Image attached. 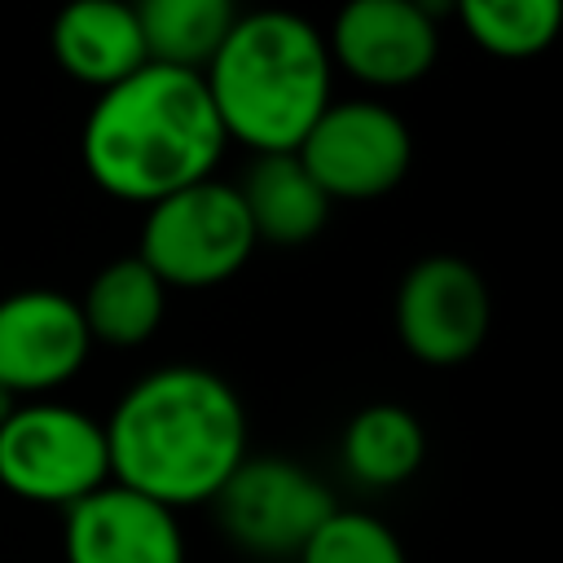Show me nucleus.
Wrapping results in <instances>:
<instances>
[{"label":"nucleus","instance_id":"nucleus-10","mask_svg":"<svg viewBox=\"0 0 563 563\" xmlns=\"http://www.w3.org/2000/svg\"><path fill=\"white\" fill-rule=\"evenodd\" d=\"M330 62L378 88H405L422 79L440 53L435 18L413 0H352L330 31Z\"/></svg>","mask_w":563,"mask_h":563},{"label":"nucleus","instance_id":"nucleus-4","mask_svg":"<svg viewBox=\"0 0 563 563\" xmlns=\"http://www.w3.org/2000/svg\"><path fill=\"white\" fill-rule=\"evenodd\" d=\"M255 246L238 185L207 176L145 207L136 260L167 290H207L229 282Z\"/></svg>","mask_w":563,"mask_h":563},{"label":"nucleus","instance_id":"nucleus-14","mask_svg":"<svg viewBox=\"0 0 563 563\" xmlns=\"http://www.w3.org/2000/svg\"><path fill=\"white\" fill-rule=\"evenodd\" d=\"M163 308H167V286L136 255L106 264L88 282V295L79 299V317L88 325V339L110 343V347L145 343L158 330Z\"/></svg>","mask_w":563,"mask_h":563},{"label":"nucleus","instance_id":"nucleus-12","mask_svg":"<svg viewBox=\"0 0 563 563\" xmlns=\"http://www.w3.org/2000/svg\"><path fill=\"white\" fill-rule=\"evenodd\" d=\"M53 57L70 79L92 84L97 92L123 84L128 75H136L150 62L141 22H136V4L79 0L70 9H62L53 22Z\"/></svg>","mask_w":563,"mask_h":563},{"label":"nucleus","instance_id":"nucleus-6","mask_svg":"<svg viewBox=\"0 0 563 563\" xmlns=\"http://www.w3.org/2000/svg\"><path fill=\"white\" fill-rule=\"evenodd\" d=\"M295 158L330 202H365L405 180L413 141L405 119L378 101H330L295 145Z\"/></svg>","mask_w":563,"mask_h":563},{"label":"nucleus","instance_id":"nucleus-18","mask_svg":"<svg viewBox=\"0 0 563 563\" xmlns=\"http://www.w3.org/2000/svg\"><path fill=\"white\" fill-rule=\"evenodd\" d=\"M295 559L299 563H405V550L383 519L365 510H334Z\"/></svg>","mask_w":563,"mask_h":563},{"label":"nucleus","instance_id":"nucleus-8","mask_svg":"<svg viewBox=\"0 0 563 563\" xmlns=\"http://www.w3.org/2000/svg\"><path fill=\"white\" fill-rule=\"evenodd\" d=\"M493 325V295L475 264L457 255L418 260L396 290V334L422 365L471 361Z\"/></svg>","mask_w":563,"mask_h":563},{"label":"nucleus","instance_id":"nucleus-9","mask_svg":"<svg viewBox=\"0 0 563 563\" xmlns=\"http://www.w3.org/2000/svg\"><path fill=\"white\" fill-rule=\"evenodd\" d=\"M88 325L79 303L62 290H18L0 299V387L48 391L88 361Z\"/></svg>","mask_w":563,"mask_h":563},{"label":"nucleus","instance_id":"nucleus-11","mask_svg":"<svg viewBox=\"0 0 563 563\" xmlns=\"http://www.w3.org/2000/svg\"><path fill=\"white\" fill-rule=\"evenodd\" d=\"M66 563H185L176 510L132 488L101 484L66 506Z\"/></svg>","mask_w":563,"mask_h":563},{"label":"nucleus","instance_id":"nucleus-13","mask_svg":"<svg viewBox=\"0 0 563 563\" xmlns=\"http://www.w3.org/2000/svg\"><path fill=\"white\" fill-rule=\"evenodd\" d=\"M255 242L299 246L325 229L330 198L312 185L295 154H255L246 185H238Z\"/></svg>","mask_w":563,"mask_h":563},{"label":"nucleus","instance_id":"nucleus-16","mask_svg":"<svg viewBox=\"0 0 563 563\" xmlns=\"http://www.w3.org/2000/svg\"><path fill=\"white\" fill-rule=\"evenodd\" d=\"M427 457L422 422L405 405H369L343 427V466L365 488L405 484Z\"/></svg>","mask_w":563,"mask_h":563},{"label":"nucleus","instance_id":"nucleus-17","mask_svg":"<svg viewBox=\"0 0 563 563\" xmlns=\"http://www.w3.org/2000/svg\"><path fill=\"white\" fill-rule=\"evenodd\" d=\"M457 22L466 26L471 44H479L484 53L519 62L554 44L563 26V4L559 0H462Z\"/></svg>","mask_w":563,"mask_h":563},{"label":"nucleus","instance_id":"nucleus-5","mask_svg":"<svg viewBox=\"0 0 563 563\" xmlns=\"http://www.w3.org/2000/svg\"><path fill=\"white\" fill-rule=\"evenodd\" d=\"M106 479V431L84 409L35 400L0 422V484L22 501L75 506Z\"/></svg>","mask_w":563,"mask_h":563},{"label":"nucleus","instance_id":"nucleus-7","mask_svg":"<svg viewBox=\"0 0 563 563\" xmlns=\"http://www.w3.org/2000/svg\"><path fill=\"white\" fill-rule=\"evenodd\" d=\"M211 501L224 532L251 554H299L339 510L330 488L290 457H242Z\"/></svg>","mask_w":563,"mask_h":563},{"label":"nucleus","instance_id":"nucleus-15","mask_svg":"<svg viewBox=\"0 0 563 563\" xmlns=\"http://www.w3.org/2000/svg\"><path fill=\"white\" fill-rule=\"evenodd\" d=\"M145 57L154 66H176L202 75L207 62L220 53L224 35L238 22L229 0H141L136 4Z\"/></svg>","mask_w":563,"mask_h":563},{"label":"nucleus","instance_id":"nucleus-2","mask_svg":"<svg viewBox=\"0 0 563 563\" xmlns=\"http://www.w3.org/2000/svg\"><path fill=\"white\" fill-rule=\"evenodd\" d=\"M224 128L202 75L145 62L106 88L84 119L79 154L97 189L123 202H158L211 176L224 154Z\"/></svg>","mask_w":563,"mask_h":563},{"label":"nucleus","instance_id":"nucleus-19","mask_svg":"<svg viewBox=\"0 0 563 563\" xmlns=\"http://www.w3.org/2000/svg\"><path fill=\"white\" fill-rule=\"evenodd\" d=\"M13 409H18V405H13V396H9V391H4V387H0V422H4V418H9V413H13Z\"/></svg>","mask_w":563,"mask_h":563},{"label":"nucleus","instance_id":"nucleus-3","mask_svg":"<svg viewBox=\"0 0 563 563\" xmlns=\"http://www.w3.org/2000/svg\"><path fill=\"white\" fill-rule=\"evenodd\" d=\"M202 84L229 141L255 154H295L330 106V48L299 13H238Z\"/></svg>","mask_w":563,"mask_h":563},{"label":"nucleus","instance_id":"nucleus-1","mask_svg":"<svg viewBox=\"0 0 563 563\" xmlns=\"http://www.w3.org/2000/svg\"><path fill=\"white\" fill-rule=\"evenodd\" d=\"M101 431L114 484L167 510L211 501L246 457V409L238 391L198 365H167L136 378Z\"/></svg>","mask_w":563,"mask_h":563}]
</instances>
